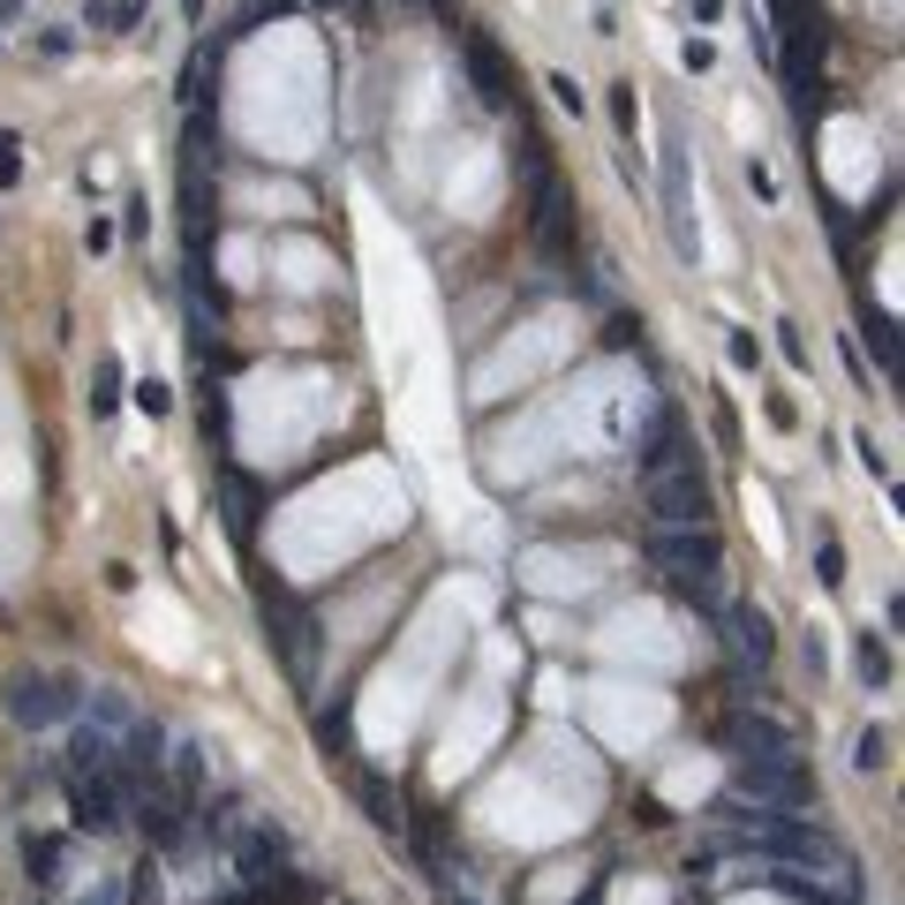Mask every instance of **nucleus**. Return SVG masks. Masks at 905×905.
I'll use <instances>...</instances> for the list:
<instances>
[{"instance_id": "72a5a7b5", "label": "nucleus", "mask_w": 905, "mask_h": 905, "mask_svg": "<svg viewBox=\"0 0 905 905\" xmlns=\"http://www.w3.org/2000/svg\"><path fill=\"white\" fill-rule=\"evenodd\" d=\"M694 15H702V23H717V15H725V0H694Z\"/></svg>"}, {"instance_id": "393cba45", "label": "nucleus", "mask_w": 905, "mask_h": 905, "mask_svg": "<svg viewBox=\"0 0 905 905\" xmlns=\"http://www.w3.org/2000/svg\"><path fill=\"white\" fill-rule=\"evenodd\" d=\"M15 181H23V136L0 129V189H15Z\"/></svg>"}, {"instance_id": "9b49d317", "label": "nucleus", "mask_w": 905, "mask_h": 905, "mask_svg": "<svg viewBox=\"0 0 905 905\" xmlns=\"http://www.w3.org/2000/svg\"><path fill=\"white\" fill-rule=\"evenodd\" d=\"M234 861H242V875H264L272 861H287V830L250 822V830H242V845H234Z\"/></svg>"}, {"instance_id": "4468645a", "label": "nucleus", "mask_w": 905, "mask_h": 905, "mask_svg": "<svg viewBox=\"0 0 905 905\" xmlns=\"http://www.w3.org/2000/svg\"><path fill=\"white\" fill-rule=\"evenodd\" d=\"M197 792H204V747H181L173 755V800L197 808Z\"/></svg>"}, {"instance_id": "f3484780", "label": "nucleus", "mask_w": 905, "mask_h": 905, "mask_svg": "<svg viewBox=\"0 0 905 905\" xmlns=\"http://www.w3.org/2000/svg\"><path fill=\"white\" fill-rule=\"evenodd\" d=\"M861 340L875 347V370L891 378V370H898V333H891V317H867V333H861Z\"/></svg>"}, {"instance_id": "7c9ffc66", "label": "nucleus", "mask_w": 905, "mask_h": 905, "mask_svg": "<svg viewBox=\"0 0 905 905\" xmlns=\"http://www.w3.org/2000/svg\"><path fill=\"white\" fill-rule=\"evenodd\" d=\"M747 189H755V197H762V204H770V197H777V173L762 167V159H755V167H747Z\"/></svg>"}, {"instance_id": "473e14b6", "label": "nucleus", "mask_w": 905, "mask_h": 905, "mask_svg": "<svg viewBox=\"0 0 905 905\" xmlns=\"http://www.w3.org/2000/svg\"><path fill=\"white\" fill-rule=\"evenodd\" d=\"M551 98H559L566 114H581V91H573V76H551Z\"/></svg>"}, {"instance_id": "aec40b11", "label": "nucleus", "mask_w": 905, "mask_h": 905, "mask_svg": "<svg viewBox=\"0 0 905 905\" xmlns=\"http://www.w3.org/2000/svg\"><path fill=\"white\" fill-rule=\"evenodd\" d=\"M611 122H619V136L634 144V129H642V98H634V84H611Z\"/></svg>"}, {"instance_id": "423d86ee", "label": "nucleus", "mask_w": 905, "mask_h": 905, "mask_svg": "<svg viewBox=\"0 0 905 905\" xmlns=\"http://www.w3.org/2000/svg\"><path fill=\"white\" fill-rule=\"evenodd\" d=\"M717 619H725V642H733V656L739 664H755V672H762V664H770L777 656V627H770V611H762V603H717Z\"/></svg>"}, {"instance_id": "c85d7f7f", "label": "nucleus", "mask_w": 905, "mask_h": 905, "mask_svg": "<svg viewBox=\"0 0 905 905\" xmlns=\"http://www.w3.org/2000/svg\"><path fill=\"white\" fill-rule=\"evenodd\" d=\"M733 362L739 370H755V362H762V340H755V333H733Z\"/></svg>"}, {"instance_id": "ddd939ff", "label": "nucleus", "mask_w": 905, "mask_h": 905, "mask_svg": "<svg viewBox=\"0 0 905 905\" xmlns=\"http://www.w3.org/2000/svg\"><path fill=\"white\" fill-rule=\"evenodd\" d=\"M733 739L747 747V755H770V747H792V733H785L777 717H739V725H733Z\"/></svg>"}, {"instance_id": "20e7f679", "label": "nucleus", "mask_w": 905, "mask_h": 905, "mask_svg": "<svg viewBox=\"0 0 905 905\" xmlns=\"http://www.w3.org/2000/svg\"><path fill=\"white\" fill-rule=\"evenodd\" d=\"M76 702H84V694L69 687V680H45V672H15V680H8V717H15L23 733H45V725L76 717Z\"/></svg>"}, {"instance_id": "7ed1b4c3", "label": "nucleus", "mask_w": 905, "mask_h": 905, "mask_svg": "<svg viewBox=\"0 0 905 905\" xmlns=\"http://www.w3.org/2000/svg\"><path fill=\"white\" fill-rule=\"evenodd\" d=\"M642 506L656 528H709V483L702 469H664V475H642Z\"/></svg>"}, {"instance_id": "5701e85b", "label": "nucleus", "mask_w": 905, "mask_h": 905, "mask_svg": "<svg viewBox=\"0 0 905 905\" xmlns=\"http://www.w3.org/2000/svg\"><path fill=\"white\" fill-rule=\"evenodd\" d=\"M23 861L39 867V883H53V867H61V838H23Z\"/></svg>"}, {"instance_id": "412c9836", "label": "nucleus", "mask_w": 905, "mask_h": 905, "mask_svg": "<svg viewBox=\"0 0 905 905\" xmlns=\"http://www.w3.org/2000/svg\"><path fill=\"white\" fill-rule=\"evenodd\" d=\"M91 709H98V733H122V725H136V709H129V702H122L114 687L91 694Z\"/></svg>"}, {"instance_id": "f257e3e1", "label": "nucleus", "mask_w": 905, "mask_h": 905, "mask_svg": "<svg viewBox=\"0 0 905 905\" xmlns=\"http://www.w3.org/2000/svg\"><path fill=\"white\" fill-rule=\"evenodd\" d=\"M649 566L664 573V589L694 611L717 619V581H725V544L717 528H649Z\"/></svg>"}, {"instance_id": "39448f33", "label": "nucleus", "mask_w": 905, "mask_h": 905, "mask_svg": "<svg viewBox=\"0 0 905 905\" xmlns=\"http://www.w3.org/2000/svg\"><path fill=\"white\" fill-rule=\"evenodd\" d=\"M264 627H272L280 656H287V672H295V680H309V664H317V619H309L287 589H272V581H264Z\"/></svg>"}, {"instance_id": "f03ea898", "label": "nucleus", "mask_w": 905, "mask_h": 905, "mask_svg": "<svg viewBox=\"0 0 905 905\" xmlns=\"http://www.w3.org/2000/svg\"><path fill=\"white\" fill-rule=\"evenodd\" d=\"M733 792L755 800V808H770V815H792V808L815 800V777H808V762L792 747H770V755H739L733 762Z\"/></svg>"}, {"instance_id": "a878e982", "label": "nucleus", "mask_w": 905, "mask_h": 905, "mask_svg": "<svg viewBox=\"0 0 905 905\" xmlns=\"http://www.w3.org/2000/svg\"><path fill=\"white\" fill-rule=\"evenodd\" d=\"M777 355H785L792 370H808V340H800V325H777Z\"/></svg>"}, {"instance_id": "bb28decb", "label": "nucleus", "mask_w": 905, "mask_h": 905, "mask_svg": "<svg viewBox=\"0 0 905 905\" xmlns=\"http://www.w3.org/2000/svg\"><path fill=\"white\" fill-rule=\"evenodd\" d=\"M603 347H642V317H611L603 325Z\"/></svg>"}, {"instance_id": "4be33fe9", "label": "nucleus", "mask_w": 905, "mask_h": 905, "mask_svg": "<svg viewBox=\"0 0 905 905\" xmlns=\"http://www.w3.org/2000/svg\"><path fill=\"white\" fill-rule=\"evenodd\" d=\"M853 762H861V770H883V762H891V733H883V725H867L861 747H853Z\"/></svg>"}, {"instance_id": "2f4dec72", "label": "nucleus", "mask_w": 905, "mask_h": 905, "mask_svg": "<svg viewBox=\"0 0 905 905\" xmlns=\"http://www.w3.org/2000/svg\"><path fill=\"white\" fill-rule=\"evenodd\" d=\"M680 61H687L694 76H702V69H709V61H717V45H709V39H687V53H680Z\"/></svg>"}, {"instance_id": "0eeeda50", "label": "nucleus", "mask_w": 905, "mask_h": 905, "mask_svg": "<svg viewBox=\"0 0 905 905\" xmlns=\"http://www.w3.org/2000/svg\"><path fill=\"white\" fill-rule=\"evenodd\" d=\"M69 808H76V830L91 838H106V830H122V777H76L69 785Z\"/></svg>"}, {"instance_id": "9d476101", "label": "nucleus", "mask_w": 905, "mask_h": 905, "mask_svg": "<svg viewBox=\"0 0 905 905\" xmlns=\"http://www.w3.org/2000/svg\"><path fill=\"white\" fill-rule=\"evenodd\" d=\"M219 483H227V528L250 544V536H257V514H264V491L242 469H219Z\"/></svg>"}, {"instance_id": "b1692460", "label": "nucleus", "mask_w": 905, "mask_h": 905, "mask_svg": "<svg viewBox=\"0 0 905 905\" xmlns=\"http://www.w3.org/2000/svg\"><path fill=\"white\" fill-rule=\"evenodd\" d=\"M770 883H777L792 905H853V898H830V891H815V883H800V875H770Z\"/></svg>"}, {"instance_id": "cd10ccee", "label": "nucleus", "mask_w": 905, "mask_h": 905, "mask_svg": "<svg viewBox=\"0 0 905 905\" xmlns=\"http://www.w3.org/2000/svg\"><path fill=\"white\" fill-rule=\"evenodd\" d=\"M136 408H144V415H167V408H173V392L159 386V378H144V386H136Z\"/></svg>"}, {"instance_id": "c756f323", "label": "nucleus", "mask_w": 905, "mask_h": 905, "mask_svg": "<svg viewBox=\"0 0 905 905\" xmlns=\"http://www.w3.org/2000/svg\"><path fill=\"white\" fill-rule=\"evenodd\" d=\"M853 453H861V461H867V475H891V461H883V445H875V438H853Z\"/></svg>"}, {"instance_id": "a211bd4d", "label": "nucleus", "mask_w": 905, "mask_h": 905, "mask_svg": "<svg viewBox=\"0 0 905 905\" xmlns=\"http://www.w3.org/2000/svg\"><path fill=\"white\" fill-rule=\"evenodd\" d=\"M861 680H867V687H891V642L861 634Z\"/></svg>"}, {"instance_id": "dca6fc26", "label": "nucleus", "mask_w": 905, "mask_h": 905, "mask_svg": "<svg viewBox=\"0 0 905 905\" xmlns=\"http://www.w3.org/2000/svg\"><path fill=\"white\" fill-rule=\"evenodd\" d=\"M815 581H822V589H845V544H838L830 528L815 536Z\"/></svg>"}, {"instance_id": "2eb2a0df", "label": "nucleus", "mask_w": 905, "mask_h": 905, "mask_svg": "<svg viewBox=\"0 0 905 905\" xmlns=\"http://www.w3.org/2000/svg\"><path fill=\"white\" fill-rule=\"evenodd\" d=\"M144 0H91V31H136Z\"/></svg>"}, {"instance_id": "6e6552de", "label": "nucleus", "mask_w": 905, "mask_h": 905, "mask_svg": "<svg viewBox=\"0 0 905 905\" xmlns=\"http://www.w3.org/2000/svg\"><path fill=\"white\" fill-rule=\"evenodd\" d=\"M461 61H469V84H475V98H483V106H514V69L498 61V45L483 39V31H469V39H461Z\"/></svg>"}, {"instance_id": "6ab92c4d", "label": "nucleus", "mask_w": 905, "mask_h": 905, "mask_svg": "<svg viewBox=\"0 0 905 905\" xmlns=\"http://www.w3.org/2000/svg\"><path fill=\"white\" fill-rule=\"evenodd\" d=\"M114 408H122V362L106 355L98 362V392H91V415H114Z\"/></svg>"}, {"instance_id": "1a4fd4ad", "label": "nucleus", "mask_w": 905, "mask_h": 905, "mask_svg": "<svg viewBox=\"0 0 905 905\" xmlns=\"http://www.w3.org/2000/svg\"><path fill=\"white\" fill-rule=\"evenodd\" d=\"M664 469H694V445H687V423H680V408H664L642 438V475H664Z\"/></svg>"}, {"instance_id": "f8f14e48", "label": "nucleus", "mask_w": 905, "mask_h": 905, "mask_svg": "<svg viewBox=\"0 0 905 905\" xmlns=\"http://www.w3.org/2000/svg\"><path fill=\"white\" fill-rule=\"evenodd\" d=\"M362 808H370V822H378L386 838H400V830H408V815H400V800L386 792V777H362Z\"/></svg>"}, {"instance_id": "f704fd0d", "label": "nucleus", "mask_w": 905, "mask_h": 905, "mask_svg": "<svg viewBox=\"0 0 905 905\" xmlns=\"http://www.w3.org/2000/svg\"><path fill=\"white\" fill-rule=\"evenodd\" d=\"M181 15H189V23H197V15H204V0H181Z\"/></svg>"}]
</instances>
